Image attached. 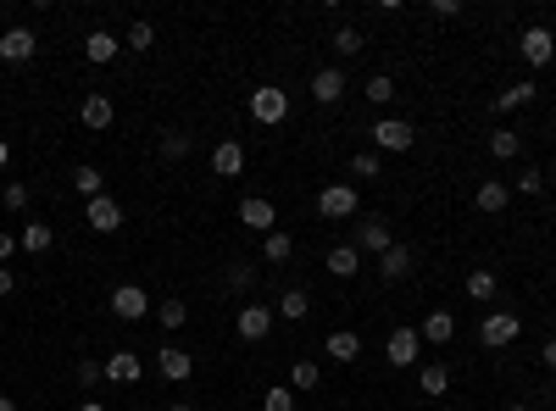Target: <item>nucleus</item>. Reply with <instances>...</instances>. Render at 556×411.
<instances>
[{
  "instance_id": "4be33fe9",
  "label": "nucleus",
  "mask_w": 556,
  "mask_h": 411,
  "mask_svg": "<svg viewBox=\"0 0 556 411\" xmlns=\"http://www.w3.org/2000/svg\"><path fill=\"white\" fill-rule=\"evenodd\" d=\"M534 94H540V84H534V78H523V84H506V89L496 94V112H517V106H529Z\"/></svg>"
},
{
  "instance_id": "7c9ffc66",
  "label": "nucleus",
  "mask_w": 556,
  "mask_h": 411,
  "mask_svg": "<svg viewBox=\"0 0 556 411\" xmlns=\"http://www.w3.org/2000/svg\"><path fill=\"white\" fill-rule=\"evenodd\" d=\"M517 150H523V139H517V134H506V129L489 134V156H496V162H512Z\"/></svg>"
},
{
  "instance_id": "72a5a7b5",
  "label": "nucleus",
  "mask_w": 556,
  "mask_h": 411,
  "mask_svg": "<svg viewBox=\"0 0 556 411\" xmlns=\"http://www.w3.org/2000/svg\"><path fill=\"white\" fill-rule=\"evenodd\" d=\"M161 156H168V162H184V156H189V134L168 129V134H161Z\"/></svg>"
},
{
  "instance_id": "ea45409f",
  "label": "nucleus",
  "mask_w": 556,
  "mask_h": 411,
  "mask_svg": "<svg viewBox=\"0 0 556 411\" xmlns=\"http://www.w3.org/2000/svg\"><path fill=\"white\" fill-rule=\"evenodd\" d=\"M517 189H523V195H545V173H540V167H523V173H517Z\"/></svg>"
},
{
  "instance_id": "0eeeda50",
  "label": "nucleus",
  "mask_w": 556,
  "mask_h": 411,
  "mask_svg": "<svg viewBox=\"0 0 556 411\" xmlns=\"http://www.w3.org/2000/svg\"><path fill=\"white\" fill-rule=\"evenodd\" d=\"M84 223H89L95 234H117V228H123V206H117L112 195H95V201H84Z\"/></svg>"
},
{
  "instance_id": "5701e85b",
  "label": "nucleus",
  "mask_w": 556,
  "mask_h": 411,
  "mask_svg": "<svg viewBox=\"0 0 556 411\" xmlns=\"http://www.w3.org/2000/svg\"><path fill=\"white\" fill-rule=\"evenodd\" d=\"M506 201H512V189H506L501 178L479 183V195H473V206H479V211H506Z\"/></svg>"
},
{
  "instance_id": "8fccbe9b",
  "label": "nucleus",
  "mask_w": 556,
  "mask_h": 411,
  "mask_svg": "<svg viewBox=\"0 0 556 411\" xmlns=\"http://www.w3.org/2000/svg\"><path fill=\"white\" fill-rule=\"evenodd\" d=\"M78 411H106V406L101 400H78Z\"/></svg>"
},
{
  "instance_id": "f257e3e1",
  "label": "nucleus",
  "mask_w": 556,
  "mask_h": 411,
  "mask_svg": "<svg viewBox=\"0 0 556 411\" xmlns=\"http://www.w3.org/2000/svg\"><path fill=\"white\" fill-rule=\"evenodd\" d=\"M251 117L261 122V129H278V122L289 117V94H284V89H273V84L251 89Z\"/></svg>"
},
{
  "instance_id": "4468645a",
  "label": "nucleus",
  "mask_w": 556,
  "mask_h": 411,
  "mask_svg": "<svg viewBox=\"0 0 556 411\" xmlns=\"http://www.w3.org/2000/svg\"><path fill=\"white\" fill-rule=\"evenodd\" d=\"M78 117H84V129H89V134H106V129H112V117H117V106L106 101V94H89V101L78 106Z\"/></svg>"
},
{
  "instance_id": "de8ad7c7",
  "label": "nucleus",
  "mask_w": 556,
  "mask_h": 411,
  "mask_svg": "<svg viewBox=\"0 0 556 411\" xmlns=\"http://www.w3.org/2000/svg\"><path fill=\"white\" fill-rule=\"evenodd\" d=\"M6 167H12V145H6V139H0V173H6Z\"/></svg>"
},
{
  "instance_id": "f8f14e48",
  "label": "nucleus",
  "mask_w": 556,
  "mask_h": 411,
  "mask_svg": "<svg viewBox=\"0 0 556 411\" xmlns=\"http://www.w3.org/2000/svg\"><path fill=\"white\" fill-rule=\"evenodd\" d=\"M34 50H40L34 28H6V34H0V61H28Z\"/></svg>"
},
{
  "instance_id": "79ce46f5",
  "label": "nucleus",
  "mask_w": 556,
  "mask_h": 411,
  "mask_svg": "<svg viewBox=\"0 0 556 411\" xmlns=\"http://www.w3.org/2000/svg\"><path fill=\"white\" fill-rule=\"evenodd\" d=\"M101 378H106V362H95V356L78 362V384H101Z\"/></svg>"
},
{
  "instance_id": "49530a36",
  "label": "nucleus",
  "mask_w": 556,
  "mask_h": 411,
  "mask_svg": "<svg viewBox=\"0 0 556 411\" xmlns=\"http://www.w3.org/2000/svg\"><path fill=\"white\" fill-rule=\"evenodd\" d=\"M12 290H17V273H12V267H0V300H6Z\"/></svg>"
},
{
  "instance_id": "603ef678",
  "label": "nucleus",
  "mask_w": 556,
  "mask_h": 411,
  "mask_svg": "<svg viewBox=\"0 0 556 411\" xmlns=\"http://www.w3.org/2000/svg\"><path fill=\"white\" fill-rule=\"evenodd\" d=\"M168 411H195V406H189V400H173V406H168Z\"/></svg>"
},
{
  "instance_id": "f3484780",
  "label": "nucleus",
  "mask_w": 556,
  "mask_h": 411,
  "mask_svg": "<svg viewBox=\"0 0 556 411\" xmlns=\"http://www.w3.org/2000/svg\"><path fill=\"white\" fill-rule=\"evenodd\" d=\"M140 372H145V362H140L134 351H112V356H106V378H112V384H134Z\"/></svg>"
},
{
  "instance_id": "473e14b6",
  "label": "nucleus",
  "mask_w": 556,
  "mask_h": 411,
  "mask_svg": "<svg viewBox=\"0 0 556 411\" xmlns=\"http://www.w3.org/2000/svg\"><path fill=\"white\" fill-rule=\"evenodd\" d=\"M150 45H156V28H150V22H134V28L123 34V50H140V56H145Z\"/></svg>"
},
{
  "instance_id": "20e7f679",
  "label": "nucleus",
  "mask_w": 556,
  "mask_h": 411,
  "mask_svg": "<svg viewBox=\"0 0 556 411\" xmlns=\"http://www.w3.org/2000/svg\"><path fill=\"white\" fill-rule=\"evenodd\" d=\"M523 334V323L512 317V311H489V317L479 323V339H484V351H506V344Z\"/></svg>"
},
{
  "instance_id": "e433bc0d",
  "label": "nucleus",
  "mask_w": 556,
  "mask_h": 411,
  "mask_svg": "<svg viewBox=\"0 0 556 411\" xmlns=\"http://www.w3.org/2000/svg\"><path fill=\"white\" fill-rule=\"evenodd\" d=\"M368 101H373V106H389V101H396V78H384V73L368 78Z\"/></svg>"
},
{
  "instance_id": "423d86ee",
  "label": "nucleus",
  "mask_w": 556,
  "mask_h": 411,
  "mask_svg": "<svg viewBox=\"0 0 556 411\" xmlns=\"http://www.w3.org/2000/svg\"><path fill=\"white\" fill-rule=\"evenodd\" d=\"M351 245L362 250V256H384L396 239H389V223H384V217H362V223L351 228Z\"/></svg>"
},
{
  "instance_id": "9b49d317",
  "label": "nucleus",
  "mask_w": 556,
  "mask_h": 411,
  "mask_svg": "<svg viewBox=\"0 0 556 411\" xmlns=\"http://www.w3.org/2000/svg\"><path fill=\"white\" fill-rule=\"evenodd\" d=\"M523 61H529V67H545V61L556 56V34H551V28H523Z\"/></svg>"
},
{
  "instance_id": "a878e982",
  "label": "nucleus",
  "mask_w": 556,
  "mask_h": 411,
  "mask_svg": "<svg viewBox=\"0 0 556 411\" xmlns=\"http://www.w3.org/2000/svg\"><path fill=\"white\" fill-rule=\"evenodd\" d=\"M417 384H423V395H445V389H451V367H445V362H429V367L417 372Z\"/></svg>"
},
{
  "instance_id": "a18cd8bd",
  "label": "nucleus",
  "mask_w": 556,
  "mask_h": 411,
  "mask_svg": "<svg viewBox=\"0 0 556 411\" xmlns=\"http://www.w3.org/2000/svg\"><path fill=\"white\" fill-rule=\"evenodd\" d=\"M434 17H462V0H434Z\"/></svg>"
},
{
  "instance_id": "58836bf2",
  "label": "nucleus",
  "mask_w": 556,
  "mask_h": 411,
  "mask_svg": "<svg viewBox=\"0 0 556 411\" xmlns=\"http://www.w3.org/2000/svg\"><path fill=\"white\" fill-rule=\"evenodd\" d=\"M251 283H256V267H228V290H234V295H251Z\"/></svg>"
},
{
  "instance_id": "cd10ccee",
  "label": "nucleus",
  "mask_w": 556,
  "mask_h": 411,
  "mask_svg": "<svg viewBox=\"0 0 556 411\" xmlns=\"http://www.w3.org/2000/svg\"><path fill=\"white\" fill-rule=\"evenodd\" d=\"M156 323L168 328V334H178V328L189 323V306H184V300H161V306H156Z\"/></svg>"
},
{
  "instance_id": "864d4df0",
  "label": "nucleus",
  "mask_w": 556,
  "mask_h": 411,
  "mask_svg": "<svg viewBox=\"0 0 556 411\" xmlns=\"http://www.w3.org/2000/svg\"><path fill=\"white\" fill-rule=\"evenodd\" d=\"M506 411H534V406H506Z\"/></svg>"
},
{
  "instance_id": "c9c22d12",
  "label": "nucleus",
  "mask_w": 556,
  "mask_h": 411,
  "mask_svg": "<svg viewBox=\"0 0 556 411\" xmlns=\"http://www.w3.org/2000/svg\"><path fill=\"white\" fill-rule=\"evenodd\" d=\"M378 167H384L378 150H356V156H351V173H356V178H378Z\"/></svg>"
},
{
  "instance_id": "dca6fc26",
  "label": "nucleus",
  "mask_w": 556,
  "mask_h": 411,
  "mask_svg": "<svg viewBox=\"0 0 556 411\" xmlns=\"http://www.w3.org/2000/svg\"><path fill=\"white\" fill-rule=\"evenodd\" d=\"M117 50H123V40H117V34H106V28H95V34L84 40V56L95 61V67H106V61H117Z\"/></svg>"
},
{
  "instance_id": "4c0bfd02",
  "label": "nucleus",
  "mask_w": 556,
  "mask_h": 411,
  "mask_svg": "<svg viewBox=\"0 0 556 411\" xmlns=\"http://www.w3.org/2000/svg\"><path fill=\"white\" fill-rule=\"evenodd\" d=\"M261 411H296V389H268V395H261Z\"/></svg>"
},
{
  "instance_id": "aec40b11",
  "label": "nucleus",
  "mask_w": 556,
  "mask_h": 411,
  "mask_svg": "<svg viewBox=\"0 0 556 411\" xmlns=\"http://www.w3.org/2000/svg\"><path fill=\"white\" fill-rule=\"evenodd\" d=\"M161 378H173V384H184V378L195 372V362H189V351H178V344H161Z\"/></svg>"
},
{
  "instance_id": "37998d69",
  "label": "nucleus",
  "mask_w": 556,
  "mask_h": 411,
  "mask_svg": "<svg viewBox=\"0 0 556 411\" xmlns=\"http://www.w3.org/2000/svg\"><path fill=\"white\" fill-rule=\"evenodd\" d=\"M334 50H340V56H356V50H362V34H356V28H340V34H334Z\"/></svg>"
},
{
  "instance_id": "7ed1b4c3",
  "label": "nucleus",
  "mask_w": 556,
  "mask_h": 411,
  "mask_svg": "<svg viewBox=\"0 0 556 411\" xmlns=\"http://www.w3.org/2000/svg\"><path fill=\"white\" fill-rule=\"evenodd\" d=\"M356 183H323V195H317V211L329 217V223H345V217H356Z\"/></svg>"
},
{
  "instance_id": "f03ea898",
  "label": "nucleus",
  "mask_w": 556,
  "mask_h": 411,
  "mask_svg": "<svg viewBox=\"0 0 556 411\" xmlns=\"http://www.w3.org/2000/svg\"><path fill=\"white\" fill-rule=\"evenodd\" d=\"M234 334H240L245 344L268 339V334H273V306H261V300H245V306L234 311Z\"/></svg>"
},
{
  "instance_id": "09e8293b",
  "label": "nucleus",
  "mask_w": 556,
  "mask_h": 411,
  "mask_svg": "<svg viewBox=\"0 0 556 411\" xmlns=\"http://www.w3.org/2000/svg\"><path fill=\"white\" fill-rule=\"evenodd\" d=\"M545 367H556V339H551V344H545Z\"/></svg>"
},
{
  "instance_id": "a19ab883",
  "label": "nucleus",
  "mask_w": 556,
  "mask_h": 411,
  "mask_svg": "<svg viewBox=\"0 0 556 411\" xmlns=\"http://www.w3.org/2000/svg\"><path fill=\"white\" fill-rule=\"evenodd\" d=\"M0 201H6V211H28V183H6V195H0Z\"/></svg>"
},
{
  "instance_id": "393cba45",
  "label": "nucleus",
  "mask_w": 556,
  "mask_h": 411,
  "mask_svg": "<svg viewBox=\"0 0 556 411\" xmlns=\"http://www.w3.org/2000/svg\"><path fill=\"white\" fill-rule=\"evenodd\" d=\"M273 311H278V317H284V323H301V317H306V311H312V300H306V290H284Z\"/></svg>"
},
{
  "instance_id": "b1692460",
  "label": "nucleus",
  "mask_w": 556,
  "mask_h": 411,
  "mask_svg": "<svg viewBox=\"0 0 556 411\" xmlns=\"http://www.w3.org/2000/svg\"><path fill=\"white\" fill-rule=\"evenodd\" d=\"M378 273H384L389 283H396V278H406V273H412V250H406V245H389L384 256H378Z\"/></svg>"
},
{
  "instance_id": "1a4fd4ad",
  "label": "nucleus",
  "mask_w": 556,
  "mask_h": 411,
  "mask_svg": "<svg viewBox=\"0 0 556 411\" xmlns=\"http://www.w3.org/2000/svg\"><path fill=\"white\" fill-rule=\"evenodd\" d=\"M412 139H417V129L406 117H384V122H373V145L378 150H412Z\"/></svg>"
},
{
  "instance_id": "6ab92c4d",
  "label": "nucleus",
  "mask_w": 556,
  "mask_h": 411,
  "mask_svg": "<svg viewBox=\"0 0 556 411\" xmlns=\"http://www.w3.org/2000/svg\"><path fill=\"white\" fill-rule=\"evenodd\" d=\"M323 267H329L334 278H356V273H362V250H356V245H334Z\"/></svg>"
},
{
  "instance_id": "ddd939ff",
  "label": "nucleus",
  "mask_w": 556,
  "mask_h": 411,
  "mask_svg": "<svg viewBox=\"0 0 556 411\" xmlns=\"http://www.w3.org/2000/svg\"><path fill=\"white\" fill-rule=\"evenodd\" d=\"M212 173H217V178H240V173H245V145H240V139H223V145L212 150Z\"/></svg>"
},
{
  "instance_id": "412c9836",
  "label": "nucleus",
  "mask_w": 556,
  "mask_h": 411,
  "mask_svg": "<svg viewBox=\"0 0 556 411\" xmlns=\"http://www.w3.org/2000/svg\"><path fill=\"white\" fill-rule=\"evenodd\" d=\"M417 334L429 339V344H451V339H456V317H451V311H429Z\"/></svg>"
},
{
  "instance_id": "bb28decb",
  "label": "nucleus",
  "mask_w": 556,
  "mask_h": 411,
  "mask_svg": "<svg viewBox=\"0 0 556 411\" xmlns=\"http://www.w3.org/2000/svg\"><path fill=\"white\" fill-rule=\"evenodd\" d=\"M261 256H268V262H289V256H296V239H289L284 228H273L268 239H261Z\"/></svg>"
},
{
  "instance_id": "c85d7f7f",
  "label": "nucleus",
  "mask_w": 556,
  "mask_h": 411,
  "mask_svg": "<svg viewBox=\"0 0 556 411\" xmlns=\"http://www.w3.org/2000/svg\"><path fill=\"white\" fill-rule=\"evenodd\" d=\"M56 245V228L50 223H28L23 228V250H34V256H40V250H50Z\"/></svg>"
},
{
  "instance_id": "9d476101",
  "label": "nucleus",
  "mask_w": 556,
  "mask_h": 411,
  "mask_svg": "<svg viewBox=\"0 0 556 411\" xmlns=\"http://www.w3.org/2000/svg\"><path fill=\"white\" fill-rule=\"evenodd\" d=\"M112 311H117L123 323H140L145 311H156V306L145 300V290H140V283H117V290H112Z\"/></svg>"
},
{
  "instance_id": "6e6552de",
  "label": "nucleus",
  "mask_w": 556,
  "mask_h": 411,
  "mask_svg": "<svg viewBox=\"0 0 556 411\" xmlns=\"http://www.w3.org/2000/svg\"><path fill=\"white\" fill-rule=\"evenodd\" d=\"M240 223H245L251 234H261V239H268V234L278 228V211H273V201H261V195H245V201H240Z\"/></svg>"
},
{
  "instance_id": "3c124183",
  "label": "nucleus",
  "mask_w": 556,
  "mask_h": 411,
  "mask_svg": "<svg viewBox=\"0 0 556 411\" xmlns=\"http://www.w3.org/2000/svg\"><path fill=\"white\" fill-rule=\"evenodd\" d=\"M0 411H17V400H12V395H0Z\"/></svg>"
},
{
  "instance_id": "2f4dec72",
  "label": "nucleus",
  "mask_w": 556,
  "mask_h": 411,
  "mask_svg": "<svg viewBox=\"0 0 556 411\" xmlns=\"http://www.w3.org/2000/svg\"><path fill=\"white\" fill-rule=\"evenodd\" d=\"M468 295H473V300H496V273H489V267L468 273Z\"/></svg>"
},
{
  "instance_id": "39448f33",
  "label": "nucleus",
  "mask_w": 556,
  "mask_h": 411,
  "mask_svg": "<svg viewBox=\"0 0 556 411\" xmlns=\"http://www.w3.org/2000/svg\"><path fill=\"white\" fill-rule=\"evenodd\" d=\"M423 356V334L417 328H389V339H384V362L389 367H412Z\"/></svg>"
},
{
  "instance_id": "c756f323",
  "label": "nucleus",
  "mask_w": 556,
  "mask_h": 411,
  "mask_svg": "<svg viewBox=\"0 0 556 411\" xmlns=\"http://www.w3.org/2000/svg\"><path fill=\"white\" fill-rule=\"evenodd\" d=\"M73 189H78L84 201H95V195H106V189H101V167H89V162H84V167L73 173Z\"/></svg>"
},
{
  "instance_id": "a211bd4d",
  "label": "nucleus",
  "mask_w": 556,
  "mask_h": 411,
  "mask_svg": "<svg viewBox=\"0 0 556 411\" xmlns=\"http://www.w3.org/2000/svg\"><path fill=\"white\" fill-rule=\"evenodd\" d=\"M323 356H329V362H356V356H362V334H351V328L329 334V344H323Z\"/></svg>"
},
{
  "instance_id": "2eb2a0df",
  "label": "nucleus",
  "mask_w": 556,
  "mask_h": 411,
  "mask_svg": "<svg viewBox=\"0 0 556 411\" xmlns=\"http://www.w3.org/2000/svg\"><path fill=\"white\" fill-rule=\"evenodd\" d=\"M340 94H345V73H340V67H323V73L312 78V101H317V106H334Z\"/></svg>"
},
{
  "instance_id": "c03bdc74",
  "label": "nucleus",
  "mask_w": 556,
  "mask_h": 411,
  "mask_svg": "<svg viewBox=\"0 0 556 411\" xmlns=\"http://www.w3.org/2000/svg\"><path fill=\"white\" fill-rule=\"evenodd\" d=\"M17 245H23V239H12L6 228H0V267H6V262H12V250H17Z\"/></svg>"
},
{
  "instance_id": "f704fd0d",
  "label": "nucleus",
  "mask_w": 556,
  "mask_h": 411,
  "mask_svg": "<svg viewBox=\"0 0 556 411\" xmlns=\"http://www.w3.org/2000/svg\"><path fill=\"white\" fill-rule=\"evenodd\" d=\"M317 378H323L317 362H296V372H289V389H317Z\"/></svg>"
}]
</instances>
